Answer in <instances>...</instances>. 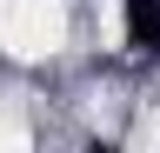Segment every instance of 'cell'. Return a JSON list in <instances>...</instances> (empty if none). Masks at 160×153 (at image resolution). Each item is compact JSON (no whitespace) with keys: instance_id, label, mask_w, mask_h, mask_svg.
I'll use <instances>...</instances> for the list:
<instances>
[{"instance_id":"cell-1","label":"cell","mask_w":160,"mask_h":153,"mask_svg":"<svg viewBox=\"0 0 160 153\" xmlns=\"http://www.w3.org/2000/svg\"><path fill=\"white\" fill-rule=\"evenodd\" d=\"M120 33L140 60H160V0H120Z\"/></svg>"}]
</instances>
